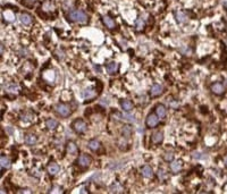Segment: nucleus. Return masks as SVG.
I'll return each instance as SVG.
<instances>
[{
    "instance_id": "f257e3e1",
    "label": "nucleus",
    "mask_w": 227,
    "mask_h": 194,
    "mask_svg": "<svg viewBox=\"0 0 227 194\" xmlns=\"http://www.w3.org/2000/svg\"><path fill=\"white\" fill-rule=\"evenodd\" d=\"M68 18L75 23H87L89 17L83 10H70L68 13Z\"/></svg>"
},
{
    "instance_id": "f03ea898",
    "label": "nucleus",
    "mask_w": 227,
    "mask_h": 194,
    "mask_svg": "<svg viewBox=\"0 0 227 194\" xmlns=\"http://www.w3.org/2000/svg\"><path fill=\"white\" fill-rule=\"evenodd\" d=\"M55 110L58 115H60L62 117H67L70 115V108L67 104H64V103H59L55 107Z\"/></svg>"
},
{
    "instance_id": "7ed1b4c3",
    "label": "nucleus",
    "mask_w": 227,
    "mask_h": 194,
    "mask_svg": "<svg viewBox=\"0 0 227 194\" xmlns=\"http://www.w3.org/2000/svg\"><path fill=\"white\" fill-rule=\"evenodd\" d=\"M73 128H74V131H75L76 133H84V132L87 131V125L85 122L79 119V120H75V122L73 123Z\"/></svg>"
},
{
    "instance_id": "20e7f679",
    "label": "nucleus",
    "mask_w": 227,
    "mask_h": 194,
    "mask_svg": "<svg viewBox=\"0 0 227 194\" xmlns=\"http://www.w3.org/2000/svg\"><path fill=\"white\" fill-rule=\"evenodd\" d=\"M77 162H79V165L81 166V167H89L90 166V163H91V158L87 156V154H81L79 157V160H77Z\"/></svg>"
},
{
    "instance_id": "39448f33",
    "label": "nucleus",
    "mask_w": 227,
    "mask_h": 194,
    "mask_svg": "<svg viewBox=\"0 0 227 194\" xmlns=\"http://www.w3.org/2000/svg\"><path fill=\"white\" fill-rule=\"evenodd\" d=\"M158 122H159V117L157 115L152 114V115H149L148 118H147V125L149 127H155L158 124Z\"/></svg>"
},
{
    "instance_id": "423d86ee",
    "label": "nucleus",
    "mask_w": 227,
    "mask_h": 194,
    "mask_svg": "<svg viewBox=\"0 0 227 194\" xmlns=\"http://www.w3.org/2000/svg\"><path fill=\"white\" fill-rule=\"evenodd\" d=\"M141 173L142 175L144 176L145 178H152L153 177V170L150 166H143L141 168Z\"/></svg>"
},
{
    "instance_id": "0eeeda50",
    "label": "nucleus",
    "mask_w": 227,
    "mask_h": 194,
    "mask_svg": "<svg viewBox=\"0 0 227 194\" xmlns=\"http://www.w3.org/2000/svg\"><path fill=\"white\" fill-rule=\"evenodd\" d=\"M19 19H21L22 24H24V25H30L32 23V16L27 13H22L19 16Z\"/></svg>"
},
{
    "instance_id": "6e6552de",
    "label": "nucleus",
    "mask_w": 227,
    "mask_h": 194,
    "mask_svg": "<svg viewBox=\"0 0 227 194\" xmlns=\"http://www.w3.org/2000/svg\"><path fill=\"white\" fill-rule=\"evenodd\" d=\"M162 93V86L160 84H155L151 87V95L152 97H158Z\"/></svg>"
},
{
    "instance_id": "1a4fd4ad",
    "label": "nucleus",
    "mask_w": 227,
    "mask_h": 194,
    "mask_svg": "<svg viewBox=\"0 0 227 194\" xmlns=\"http://www.w3.org/2000/svg\"><path fill=\"white\" fill-rule=\"evenodd\" d=\"M117 70H118V65L115 61H110L107 64V72L109 74H115Z\"/></svg>"
},
{
    "instance_id": "9d476101",
    "label": "nucleus",
    "mask_w": 227,
    "mask_h": 194,
    "mask_svg": "<svg viewBox=\"0 0 227 194\" xmlns=\"http://www.w3.org/2000/svg\"><path fill=\"white\" fill-rule=\"evenodd\" d=\"M102 21H104V23H105V25L108 27V28H110V30H113L114 27L116 26L115 24V22H114V19L111 17L109 16H104L102 17Z\"/></svg>"
},
{
    "instance_id": "9b49d317",
    "label": "nucleus",
    "mask_w": 227,
    "mask_h": 194,
    "mask_svg": "<svg viewBox=\"0 0 227 194\" xmlns=\"http://www.w3.org/2000/svg\"><path fill=\"white\" fill-rule=\"evenodd\" d=\"M211 90H212V92L216 93V94H221L224 92V85L221 83H215L211 86Z\"/></svg>"
},
{
    "instance_id": "f8f14e48",
    "label": "nucleus",
    "mask_w": 227,
    "mask_h": 194,
    "mask_svg": "<svg viewBox=\"0 0 227 194\" xmlns=\"http://www.w3.org/2000/svg\"><path fill=\"white\" fill-rule=\"evenodd\" d=\"M48 173L53 176V175H56L57 173H59V166L57 165V163H50L49 166H48Z\"/></svg>"
},
{
    "instance_id": "ddd939ff",
    "label": "nucleus",
    "mask_w": 227,
    "mask_h": 194,
    "mask_svg": "<svg viewBox=\"0 0 227 194\" xmlns=\"http://www.w3.org/2000/svg\"><path fill=\"white\" fill-rule=\"evenodd\" d=\"M21 119L23 122H34L35 116L33 112H24L22 116H21Z\"/></svg>"
},
{
    "instance_id": "4468645a",
    "label": "nucleus",
    "mask_w": 227,
    "mask_h": 194,
    "mask_svg": "<svg viewBox=\"0 0 227 194\" xmlns=\"http://www.w3.org/2000/svg\"><path fill=\"white\" fill-rule=\"evenodd\" d=\"M38 142V139H36V136L33 134H27L25 136V143L27 145H34L35 143Z\"/></svg>"
},
{
    "instance_id": "2eb2a0df",
    "label": "nucleus",
    "mask_w": 227,
    "mask_h": 194,
    "mask_svg": "<svg viewBox=\"0 0 227 194\" xmlns=\"http://www.w3.org/2000/svg\"><path fill=\"white\" fill-rule=\"evenodd\" d=\"M156 114L159 118H164L166 116V108L162 106V104H159L156 108Z\"/></svg>"
},
{
    "instance_id": "dca6fc26",
    "label": "nucleus",
    "mask_w": 227,
    "mask_h": 194,
    "mask_svg": "<svg viewBox=\"0 0 227 194\" xmlns=\"http://www.w3.org/2000/svg\"><path fill=\"white\" fill-rule=\"evenodd\" d=\"M89 148H90V150H92V151H98L99 149H100V142L99 141H96V140H91L90 142H89Z\"/></svg>"
},
{
    "instance_id": "f3484780",
    "label": "nucleus",
    "mask_w": 227,
    "mask_h": 194,
    "mask_svg": "<svg viewBox=\"0 0 227 194\" xmlns=\"http://www.w3.org/2000/svg\"><path fill=\"white\" fill-rule=\"evenodd\" d=\"M122 120H125V122H130V123H134L135 122V117L131 115V114H126V112H124V114H121V115H118Z\"/></svg>"
},
{
    "instance_id": "a211bd4d",
    "label": "nucleus",
    "mask_w": 227,
    "mask_h": 194,
    "mask_svg": "<svg viewBox=\"0 0 227 194\" xmlns=\"http://www.w3.org/2000/svg\"><path fill=\"white\" fill-rule=\"evenodd\" d=\"M0 163H1V169H8L10 167V161L5 156H1L0 157Z\"/></svg>"
},
{
    "instance_id": "6ab92c4d",
    "label": "nucleus",
    "mask_w": 227,
    "mask_h": 194,
    "mask_svg": "<svg viewBox=\"0 0 227 194\" xmlns=\"http://www.w3.org/2000/svg\"><path fill=\"white\" fill-rule=\"evenodd\" d=\"M175 17H176V21L179 22V23H183L187 19V15L184 13V11H177L175 14Z\"/></svg>"
},
{
    "instance_id": "aec40b11",
    "label": "nucleus",
    "mask_w": 227,
    "mask_h": 194,
    "mask_svg": "<svg viewBox=\"0 0 227 194\" xmlns=\"http://www.w3.org/2000/svg\"><path fill=\"white\" fill-rule=\"evenodd\" d=\"M67 151L70 154H76L77 153V145L74 142H68L67 144Z\"/></svg>"
},
{
    "instance_id": "412c9836",
    "label": "nucleus",
    "mask_w": 227,
    "mask_h": 194,
    "mask_svg": "<svg viewBox=\"0 0 227 194\" xmlns=\"http://www.w3.org/2000/svg\"><path fill=\"white\" fill-rule=\"evenodd\" d=\"M96 95V91L93 90V89H85L84 91H83V97L85 98V99H91V98H93Z\"/></svg>"
},
{
    "instance_id": "4be33fe9",
    "label": "nucleus",
    "mask_w": 227,
    "mask_h": 194,
    "mask_svg": "<svg viewBox=\"0 0 227 194\" xmlns=\"http://www.w3.org/2000/svg\"><path fill=\"white\" fill-rule=\"evenodd\" d=\"M162 140H164V134L161 132H156L155 134L152 135V141L155 143H160Z\"/></svg>"
},
{
    "instance_id": "5701e85b",
    "label": "nucleus",
    "mask_w": 227,
    "mask_h": 194,
    "mask_svg": "<svg viewBox=\"0 0 227 194\" xmlns=\"http://www.w3.org/2000/svg\"><path fill=\"white\" fill-rule=\"evenodd\" d=\"M121 106H122V108L125 111H130V110L133 108V104H132V102L130 100H123L121 102Z\"/></svg>"
},
{
    "instance_id": "b1692460",
    "label": "nucleus",
    "mask_w": 227,
    "mask_h": 194,
    "mask_svg": "<svg viewBox=\"0 0 227 194\" xmlns=\"http://www.w3.org/2000/svg\"><path fill=\"white\" fill-rule=\"evenodd\" d=\"M170 168H172V170L174 171V173H177V171H179L181 169H182V162L179 160H177V161H174L172 165H170Z\"/></svg>"
},
{
    "instance_id": "393cba45",
    "label": "nucleus",
    "mask_w": 227,
    "mask_h": 194,
    "mask_svg": "<svg viewBox=\"0 0 227 194\" xmlns=\"http://www.w3.org/2000/svg\"><path fill=\"white\" fill-rule=\"evenodd\" d=\"M110 192H114V193H123V192H124V188H123L118 183H115V184L111 185V187H110Z\"/></svg>"
},
{
    "instance_id": "a878e982",
    "label": "nucleus",
    "mask_w": 227,
    "mask_h": 194,
    "mask_svg": "<svg viewBox=\"0 0 227 194\" xmlns=\"http://www.w3.org/2000/svg\"><path fill=\"white\" fill-rule=\"evenodd\" d=\"M45 125H47V127L49 129H55L56 127L58 126V122L56 119H48L47 123H45Z\"/></svg>"
},
{
    "instance_id": "bb28decb",
    "label": "nucleus",
    "mask_w": 227,
    "mask_h": 194,
    "mask_svg": "<svg viewBox=\"0 0 227 194\" xmlns=\"http://www.w3.org/2000/svg\"><path fill=\"white\" fill-rule=\"evenodd\" d=\"M135 27H136L138 31L143 30V28H144V21H143L142 18H138V19L135 21Z\"/></svg>"
},
{
    "instance_id": "cd10ccee",
    "label": "nucleus",
    "mask_w": 227,
    "mask_h": 194,
    "mask_svg": "<svg viewBox=\"0 0 227 194\" xmlns=\"http://www.w3.org/2000/svg\"><path fill=\"white\" fill-rule=\"evenodd\" d=\"M42 8H43L45 11H52L53 6H52V4H51L50 1H45V2L43 4V6H42Z\"/></svg>"
},
{
    "instance_id": "c85d7f7f",
    "label": "nucleus",
    "mask_w": 227,
    "mask_h": 194,
    "mask_svg": "<svg viewBox=\"0 0 227 194\" xmlns=\"http://www.w3.org/2000/svg\"><path fill=\"white\" fill-rule=\"evenodd\" d=\"M7 91H8L9 93H17L18 91V86L16 84H11V85H9L8 87H7Z\"/></svg>"
},
{
    "instance_id": "c756f323",
    "label": "nucleus",
    "mask_w": 227,
    "mask_h": 194,
    "mask_svg": "<svg viewBox=\"0 0 227 194\" xmlns=\"http://www.w3.org/2000/svg\"><path fill=\"white\" fill-rule=\"evenodd\" d=\"M122 133H123V135H124V136L128 137V136L131 135V127H130V126H124V127H123Z\"/></svg>"
},
{
    "instance_id": "7c9ffc66",
    "label": "nucleus",
    "mask_w": 227,
    "mask_h": 194,
    "mask_svg": "<svg viewBox=\"0 0 227 194\" xmlns=\"http://www.w3.org/2000/svg\"><path fill=\"white\" fill-rule=\"evenodd\" d=\"M173 153H170V152H168V153H165V156H164V159L166 161H172L173 160Z\"/></svg>"
},
{
    "instance_id": "2f4dec72",
    "label": "nucleus",
    "mask_w": 227,
    "mask_h": 194,
    "mask_svg": "<svg viewBox=\"0 0 227 194\" xmlns=\"http://www.w3.org/2000/svg\"><path fill=\"white\" fill-rule=\"evenodd\" d=\"M50 193H61V188L58 186H55L52 190L50 191Z\"/></svg>"
},
{
    "instance_id": "473e14b6",
    "label": "nucleus",
    "mask_w": 227,
    "mask_h": 194,
    "mask_svg": "<svg viewBox=\"0 0 227 194\" xmlns=\"http://www.w3.org/2000/svg\"><path fill=\"white\" fill-rule=\"evenodd\" d=\"M35 1H36V0H27V2H28V4H34Z\"/></svg>"
},
{
    "instance_id": "72a5a7b5",
    "label": "nucleus",
    "mask_w": 227,
    "mask_h": 194,
    "mask_svg": "<svg viewBox=\"0 0 227 194\" xmlns=\"http://www.w3.org/2000/svg\"><path fill=\"white\" fill-rule=\"evenodd\" d=\"M225 163H226V165H227V156H226V157H225Z\"/></svg>"
}]
</instances>
